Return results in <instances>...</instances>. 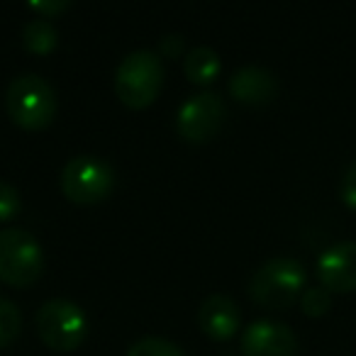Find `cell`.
Returning <instances> with one entry per match:
<instances>
[{"label": "cell", "mask_w": 356, "mask_h": 356, "mask_svg": "<svg viewBox=\"0 0 356 356\" xmlns=\"http://www.w3.org/2000/svg\"><path fill=\"white\" fill-rule=\"evenodd\" d=\"M307 273L298 259L276 257L257 268L249 281V296L264 307H288L305 293Z\"/></svg>", "instance_id": "cell-1"}, {"label": "cell", "mask_w": 356, "mask_h": 356, "mask_svg": "<svg viewBox=\"0 0 356 356\" xmlns=\"http://www.w3.org/2000/svg\"><path fill=\"white\" fill-rule=\"evenodd\" d=\"M6 110L22 129H44L56 115V93L37 74H20L6 90Z\"/></svg>", "instance_id": "cell-2"}, {"label": "cell", "mask_w": 356, "mask_h": 356, "mask_svg": "<svg viewBox=\"0 0 356 356\" xmlns=\"http://www.w3.org/2000/svg\"><path fill=\"white\" fill-rule=\"evenodd\" d=\"M163 86V64L149 49L129 51L115 69V93L127 108L142 110L156 100Z\"/></svg>", "instance_id": "cell-3"}, {"label": "cell", "mask_w": 356, "mask_h": 356, "mask_svg": "<svg viewBox=\"0 0 356 356\" xmlns=\"http://www.w3.org/2000/svg\"><path fill=\"white\" fill-rule=\"evenodd\" d=\"M35 325L40 339L54 351H74L88 337V315L83 307L66 298L42 302L35 315Z\"/></svg>", "instance_id": "cell-4"}, {"label": "cell", "mask_w": 356, "mask_h": 356, "mask_svg": "<svg viewBox=\"0 0 356 356\" xmlns=\"http://www.w3.org/2000/svg\"><path fill=\"white\" fill-rule=\"evenodd\" d=\"M44 271L42 244L27 229L8 227L0 232V281L15 288H27L40 281Z\"/></svg>", "instance_id": "cell-5"}, {"label": "cell", "mask_w": 356, "mask_h": 356, "mask_svg": "<svg viewBox=\"0 0 356 356\" xmlns=\"http://www.w3.org/2000/svg\"><path fill=\"white\" fill-rule=\"evenodd\" d=\"M115 188V171L105 159L81 154L66 161L61 171V191L76 205L100 203Z\"/></svg>", "instance_id": "cell-6"}, {"label": "cell", "mask_w": 356, "mask_h": 356, "mask_svg": "<svg viewBox=\"0 0 356 356\" xmlns=\"http://www.w3.org/2000/svg\"><path fill=\"white\" fill-rule=\"evenodd\" d=\"M225 118H227V105L222 95L215 90H203L181 103L176 113V132L186 142L203 144L220 132Z\"/></svg>", "instance_id": "cell-7"}, {"label": "cell", "mask_w": 356, "mask_h": 356, "mask_svg": "<svg viewBox=\"0 0 356 356\" xmlns=\"http://www.w3.org/2000/svg\"><path fill=\"white\" fill-rule=\"evenodd\" d=\"M244 356H298V337L276 320H257L242 332Z\"/></svg>", "instance_id": "cell-8"}, {"label": "cell", "mask_w": 356, "mask_h": 356, "mask_svg": "<svg viewBox=\"0 0 356 356\" xmlns=\"http://www.w3.org/2000/svg\"><path fill=\"white\" fill-rule=\"evenodd\" d=\"M317 278L330 293L356 291V242H339L317 259Z\"/></svg>", "instance_id": "cell-9"}, {"label": "cell", "mask_w": 356, "mask_h": 356, "mask_svg": "<svg viewBox=\"0 0 356 356\" xmlns=\"http://www.w3.org/2000/svg\"><path fill=\"white\" fill-rule=\"evenodd\" d=\"M239 322H242L239 305L225 293H213L198 307V325L210 339H232L239 332Z\"/></svg>", "instance_id": "cell-10"}, {"label": "cell", "mask_w": 356, "mask_h": 356, "mask_svg": "<svg viewBox=\"0 0 356 356\" xmlns=\"http://www.w3.org/2000/svg\"><path fill=\"white\" fill-rule=\"evenodd\" d=\"M227 90L237 103L266 105L278 95V79L264 66H242L229 76Z\"/></svg>", "instance_id": "cell-11"}, {"label": "cell", "mask_w": 356, "mask_h": 356, "mask_svg": "<svg viewBox=\"0 0 356 356\" xmlns=\"http://www.w3.org/2000/svg\"><path fill=\"white\" fill-rule=\"evenodd\" d=\"M184 71L191 83L208 86L220 76L222 61H220V54L213 47H193L184 59Z\"/></svg>", "instance_id": "cell-12"}, {"label": "cell", "mask_w": 356, "mask_h": 356, "mask_svg": "<svg viewBox=\"0 0 356 356\" xmlns=\"http://www.w3.org/2000/svg\"><path fill=\"white\" fill-rule=\"evenodd\" d=\"M22 47L32 54H51L59 47V30L51 20L35 17L22 27Z\"/></svg>", "instance_id": "cell-13"}, {"label": "cell", "mask_w": 356, "mask_h": 356, "mask_svg": "<svg viewBox=\"0 0 356 356\" xmlns=\"http://www.w3.org/2000/svg\"><path fill=\"white\" fill-rule=\"evenodd\" d=\"M22 330V312L8 298H0V349L17 339Z\"/></svg>", "instance_id": "cell-14"}, {"label": "cell", "mask_w": 356, "mask_h": 356, "mask_svg": "<svg viewBox=\"0 0 356 356\" xmlns=\"http://www.w3.org/2000/svg\"><path fill=\"white\" fill-rule=\"evenodd\" d=\"M127 356H186L184 349L163 337H142L127 349Z\"/></svg>", "instance_id": "cell-15"}, {"label": "cell", "mask_w": 356, "mask_h": 356, "mask_svg": "<svg viewBox=\"0 0 356 356\" xmlns=\"http://www.w3.org/2000/svg\"><path fill=\"white\" fill-rule=\"evenodd\" d=\"M300 307L307 317H322L330 312L332 307V296L327 288L317 286V288H307L300 296Z\"/></svg>", "instance_id": "cell-16"}, {"label": "cell", "mask_w": 356, "mask_h": 356, "mask_svg": "<svg viewBox=\"0 0 356 356\" xmlns=\"http://www.w3.org/2000/svg\"><path fill=\"white\" fill-rule=\"evenodd\" d=\"M22 210L20 191L15 186L0 181V222H8Z\"/></svg>", "instance_id": "cell-17"}, {"label": "cell", "mask_w": 356, "mask_h": 356, "mask_svg": "<svg viewBox=\"0 0 356 356\" xmlns=\"http://www.w3.org/2000/svg\"><path fill=\"white\" fill-rule=\"evenodd\" d=\"M339 198H341V203H344L346 208L356 210V161L351 163V166L344 171V176H341Z\"/></svg>", "instance_id": "cell-18"}, {"label": "cell", "mask_w": 356, "mask_h": 356, "mask_svg": "<svg viewBox=\"0 0 356 356\" xmlns=\"http://www.w3.org/2000/svg\"><path fill=\"white\" fill-rule=\"evenodd\" d=\"M66 8H69V0H32L30 3V10L44 20H51V15H59Z\"/></svg>", "instance_id": "cell-19"}, {"label": "cell", "mask_w": 356, "mask_h": 356, "mask_svg": "<svg viewBox=\"0 0 356 356\" xmlns=\"http://www.w3.org/2000/svg\"><path fill=\"white\" fill-rule=\"evenodd\" d=\"M184 35H166L159 40V54L166 56V59H178V56L184 54Z\"/></svg>", "instance_id": "cell-20"}]
</instances>
